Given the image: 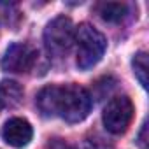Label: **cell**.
<instances>
[{"mask_svg":"<svg viewBox=\"0 0 149 149\" xmlns=\"http://www.w3.org/2000/svg\"><path fill=\"white\" fill-rule=\"evenodd\" d=\"M74 42L77 44V67L81 70L95 67L102 60L107 47L104 33L88 23L77 26L76 33H74Z\"/></svg>","mask_w":149,"mask_h":149,"instance_id":"obj_2","label":"cell"},{"mask_svg":"<svg viewBox=\"0 0 149 149\" xmlns=\"http://www.w3.org/2000/svg\"><path fill=\"white\" fill-rule=\"evenodd\" d=\"M97 11L107 23H121L128 16V6L123 2H102L98 4Z\"/></svg>","mask_w":149,"mask_h":149,"instance_id":"obj_8","label":"cell"},{"mask_svg":"<svg viewBox=\"0 0 149 149\" xmlns=\"http://www.w3.org/2000/svg\"><path fill=\"white\" fill-rule=\"evenodd\" d=\"M33 137V130H32V125L23 119V118H13L9 119L4 128H2V139L13 146V147H25Z\"/></svg>","mask_w":149,"mask_h":149,"instance_id":"obj_6","label":"cell"},{"mask_svg":"<svg viewBox=\"0 0 149 149\" xmlns=\"http://www.w3.org/2000/svg\"><path fill=\"white\" fill-rule=\"evenodd\" d=\"M132 118H133V104L128 97L111 98L104 107V114H102L105 128L114 135L125 133L132 123Z\"/></svg>","mask_w":149,"mask_h":149,"instance_id":"obj_4","label":"cell"},{"mask_svg":"<svg viewBox=\"0 0 149 149\" xmlns=\"http://www.w3.org/2000/svg\"><path fill=\"white\" fill-rule=\"evenodd\" d=\"M37 58H39V53L35 47H32L26 42H16L7 47L2 58V68L7 72H14V74L28 72L33 68Z\"/></svg>","mask_w":149,"mask_h":149,"instance_id":"obj_5","label":"cell"},{"mask_svg":"<svg viewBox=\"0 0 149 149\" xmlns=\"http://www.w3.org/2000/svg\"><path fill=\"white\" fill-rule=\"evenodd\" d=\"M74 25L70 18L58 16L44 30V44L53 56H65L74 44Z\"/></svg>","mask_w":149,"mask_h":149,"instance_id":"obj_3","label":"cell"},{"mask_svg":"<svg viewBox=\"0 0 149 149\" xmlns=\"http://www.w3.org/2000/svg\"><path fill=\"white\" fill-rule=\"evenodd\" d=\"M91 95L79 84H51L39 91L37 105L46 118L79 123L91 111Z\"/></svg>","mask_w":149,"mask_h":149,"instance_id":"obj_1","label":"cell"},{"mask_svg":"<svg viewBox=\"0 0 149 149\" xmlns=\"http://www.w3.org/2000/svg\"><path fill=\"white\" fill-rule=\"evenodd\" d=\"M132 65H133V72H135V77L139 79V83L144 86V88H147V68H149V65H147V54L144 53V51H140V53H137L135 54V58H133V61H132Z\"/></svg>","mask_w":149,"mask_h":149,"instance_id":"obj_9","label":"cell"},{"mask_svg":"<svg viewBox=\"0 0 149 149\" xmlns=\"http://www.w3.org/2000/svg\"><path fill=\"white\" fill-rule=\"evenodd\" d=\"M23 100V88L16 81H2L0 83V107L14 109Z\"/></svg>","mask_w":149,"mask_h":149,"instance_id":"obj_7","label":"cell"},{"mask_svg":"<svg viewBox=\"0 0 149 149\" xmlns=\"http://www.w3.org/2000/svg\"><path fill=\"white\" fill-rule=\"evenodd\" d=\"M137 144H139L140 149H147V123L142 125V130H140V133H139Z\"/></svg>","mask_w":149,"mask_h":149,"instance_id":"obj_10","label":"cell"}]
</instances>
